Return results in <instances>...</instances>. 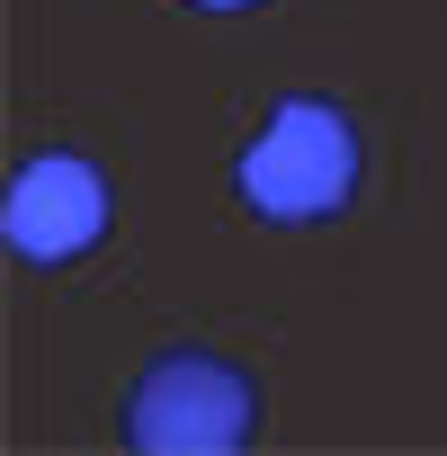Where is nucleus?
Masks as SVG:
<instances>
[{"label":"nucleus","instance_id":"obj_3","mask_svg":"<svg viewBox=\"0 0 447 456\" xmlns=\"http://www.w3.org/2000/svg\"><path fill=\"white\" fill-rule=\"evenodd\" d=\"M108 179L81 161V152H37L19 179H10V206H0V233H10L19 260H81L99 233H108Z\"/></svg>","mask_w":447,"mask_h":456},{"label":"nucleus","instance_id":"obj_4","mask_svg":"<svg viewBox=\"0 0 447 456\" xmlns=\"http://www.w3.org/2000/svg\"><path fill=\"white\" fill-rule=\"evenodd\" d=\"M197 10H260V0H197Z\"/></svg>","mask_w":447,"mask_h":456},{"label":"nucleus","instance_id":"obj_1","mask_svg":"<svg viewBox=\"0 0 447 456\" xmlns=\"http://www.w3.org/2000/svg\"><path fill=\"white\" fill-rule=\"evenodd\" d=\"M233 188L269 224H331L358 188V126L331 99H278L251 152L233 161Z\"/></svg>","mask_w":447,"mask_h":456},{"label":"nucleus","instance_id":"obj_2","mask_svg":"<svg viewBox=\"0 0 447 456\" xmlns=\"http://www.w3.org/2000/svg\"><path fill=\"white\" fill-rule=\"evenodd\" d=\"M251 429H260V385L215 349H170L126 394V438L143 456H224L251 447Z\"/></svg>","mask_w":447,"mask_h":456}]
</instances>
